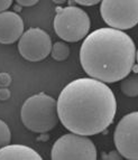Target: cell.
Segmentation results:
<instances>
[{
	"label": "cell",
	"instance_id": "6da1fadb",
	"mask_svg": "<svg viewBox=\"0 0 138 160\" xmlns=\"http://www.w3.org/2000/svg\"><path fill=\"white\" fill-rule=\"evenodd\" d=\"M57 113L63 127L81 136L101 133L114 120L117 101L107 83L93 78L73 80L61 91Z\"/></svg>",
	"mask_w": 138,
	"mask_h": 160
},
{
	"label": "cell",
	"instance_id": "7a4b0ae2",
	"mask_svg": "<svg viewBox=\"0 0 138 160\" xmlns=\"http://www.w3.org/2000/svg\"><path fill=\"white\" fill-rule=\"evenodd\" d=\"M136 61V45L124 30L111 27L88 34L80 49V63L90 78L116 83L131 72Z\"/></svg>",
	"mask_w": 138,
	"mask_h": 160
},
{
	"label": "cell",
	"instance_id": "3957f363",
	"mask_svg": "<svg viewBox=\"0 0 138 160\" xmlns=\"http://www.w3.org/2000/svg\"><path fill=\"white\" fill-rule=\"evenodd\" d=\"M21 122L28 130L45 133L53 130L59 123L57 101L53 96L38 93L24 102L20 110Z\"/></svg>",
	"mask_w": 138,
	"mask_h": 160
},
{
	"label": "cell",
	"instance_id": "277c9868",
	"mask_svg": "<svg viewBox=\"0 0 138 160\" xmlns=\"http://www.w3.org/2000/svg\"><path fill=\"white\" fill-rule=\"evenodd\" d=\"M53 25L56 35L61 39L75 43L88 36L91 20L88 13L79 7H57Z\"/></svg>",
	"mask_w": 138,
	"mask_h": 160
},
{
	"label": "cell",
	"instance_id": "5b68a950",
	"mask_svg": "<svg viewBox=\"0 0 138 160\" xmlns=\"http://www.w3.org/2000/svg\"><path fill=\"white\" fill-rule=\"evenodd\" d=\"M98 152L94 143L87 136L67 133L54 142L50 158L54 160H94Z\"/></svg>",
	"mask_w": 138,
	"mask_h": 160
},
{
	"label": "cell",
	"instance_id": "8992f818",
	"mask_svg": "<svg viewBox=\"0 0 138 160\" xmlns=\"http://www.w3.org/2000/svg\"><path fill=\"white\" fill-rule=\"evenodd\" d=\"M100 13L109 27L130 29L138 24V0H102Z\"/></svg>",
	"mask_w": 138,
	"mask_h": 160
},
{
	"label": "cell",
	"instance_id": "52a82bcc",
	"mask_svg": "<svg viewBox=\"0 0 138 160\" xmlns=\"http://www.w3.org/2000/svg\"><path fill=\"white\" fill-rule=\"evenodd\" d=\"M114 141L122 158L138 160V111L121 118L114 130Z\"/></svg>",
	"mask_w": 138,
	"mask_h": 160
},
{
	"label": "cell",
	"instance_id": "ba28073f",
	"mask_svg": "<svg viewBox=\"0 0 138 160\" xmlns=\"http://www.w3.org/2000/svg\"><path fill=\"white\" fill-rule=\"evenodd\" d=\"M50 49L52 40L50 35L40 28H30L19 38L18 51L26 61H43L50 54Z\"/></svg>",
	"mask_w": 138,
	"mask_h": 160
},
{
	"label": "cell",
	"instance_id": "9c48e42d",
	"mask_svg": "<svg viewBox=\"0 0 138 160\" xmlns=\"http://www.w3.org/2000/svg\"><path fill=\"white\" fill-rule=\"evenodd\" d=\"M24 34V22L13 11L0 12V44H13Z\"/></svg>",
	"mask_w": 138,
	"mask_h": 160
},
{
	"label": "cell",
	"instance_id": "30bf717a",
	"mask_svg": "<svg viewBox=\"0 0 138 160\" xmlns=\"http://www.w3.org/2000/svg\"><path fill=\"white\" fill-rule=\"evenodd\" d=\"M42 157L34 149L24 144H7L0 148V160H40Z\"/></svg>",
	"mask_w": 138,
	"mask_h": 160
},
{
	"label": "cell",
	"instance_id": "8fae6325",
	"mask_svg": "<svg viewBox=\"0 0 138 160\" xmlns=\"http://www.w3.org/2000/svg\"><path fill=\"white\" fill-rule=\"evenodd\" d=\"M120 90L125 95L129 98L138 96V74L127 75L125 78H122Z\"/></svg>",
	"mask_w": 138,
	"mask_h": 160
},
{
	"label": "cell",
	"instance_id": "7c38bea8",
	"mask_svg": "<svg viewBox=\"0 0 138 160\" xmlns=\"http://www.w3.org/2000/svg\"><path fill=\"white\" fill-rule=\"evenodd\" d=\"M50 56L57 62H63L70 56V47L64 42H56L52 45L50 49Z\"/></svg>",
	"mask_w": 138,
	"mask_h": 160
},
{
	"label": "cell",
	"instance_id": "4fadbf2b",
	"mask_svg": "<svg viewBox=\"0 0 138 160\" xmlns=\"http://www.w3.org/2000/svg\"><path fill=\"white\" fill-rule=\"evenodd\" d=\"M11 140V132L9 127L5 121L0 120V148L5 147L10 143Z\"/></svg>",
	"mask_w": 138,
	"mask_h": 160
},
{
	"label": "cell",
	"instance_id": "5bb4252c",
	"mask_svg": "<svg viewBox=\"0 0 138 160\" xmlns=\"http://www.w3.org/2000/svg\"><path fill=\"white\" fill-rule=\"evenodd\" d=\"M11 82V78L10 75L7 74V73H1L0 74V86L1 88H6L8 86Z\"/></svg>",
	"mask_w": 138,
	"mask_h": 160
},
{
	"label": "cell",
	"instance_id": "9a60e30c",
	"mask_svg": "<svg viewBox=\"0 0 138 160\" xmlns=\"http://www.w3.org/2000/svg\"><path fill=\"white\" fill-rule=\"evenodd\" d=\"M102 159H107V160H112V159H117V160H119V159H122V156L120 155L119 152H118V150L117 151H110L108 153V155H104L102 156Z\"/></svg>",
	"mask_w": 138,
	"mask_h": 160
},
{
	"label": "cell",
	"instance_id": "2e32d148",
	"mask_svg": "<svg viewBox=\"0 0 138 160\" xmlns=\"http://www.w3.org/2000/svg\"><path fill=\"white\" fill-rule=\"evenodd\" d=\"M74 1L81 6H88L89 7V6H94L97 3L101 2L102 0H74Z\"/></svg>",
	"mask_w": 138,
	"mask_h": 160
},
{
	"label": "cell",
	"instance_id": "e0dca14e",
	"mask_svg": "<svg viewBox=\"0 0 138 160\" xmlns=\"http://www.w3.org/2000/svg\"><path fill=\"white\" fill-rule=\"evenodd\" d=\"M40 0H16V2L19 3L20 6H24V7H32V6L36 5Z\"/></svg>",
	"mask_w": 138,
	"mask_h": 160
},
{
	"label": "cell",
	"instance_id": "ac0fdd59",
	"mask_svg": "<svg viewBox=\"0 0 138 160\" xmlns=\"http://www.w3.org/2000/svg\"><path fill=\"white\" fill-rule=\"evenodd\" d=\"M13 0H0V12L6 11L11 6Z\"/></svg>",
	"mask_w": 138,
	"mask_h": 160
},
{
	"label": "cell",
	"instance_id": "d6986e66",
	"mask_svg": "<svg viewBox=\"0 0 138 160\" xmlns=\"http://www.w3.org/2000/svg\"><path fill=\"white\" fill-rule=\"evenodd\" d=\"M9 96H10V93H9V91L7 88H0V100H7Z\"/></svg>",
	"mask_w": 138,
	"mask_h": 160
},
{
	"label": "cell",
	"instance_id": "ffe728a7",
	"mask_svg": "<svg viewBox=\"0 0 138 160\" xmlns=\"http://www.w3.org/2000/svg\"><path fill=\"white\" fill-rule=\"evenodd\" d=\"M52 1H53L54 3H56V5H64L67 0H52Z\"/></svg>",
	"mask_w": 138,
	"mask_h": 160
},
{
	"label": "cell",
	"instance_id": "44dd1931",
	"mask_svg": "<svg viewBox=\"0 0 138 160\" xmlns=\"http://www.w3.org/2000/svg\"><path fill=\"white\" fill-rule=\"evenodd\" d=\"M136 61H137V64H138V49L136 51Z\"/></svg>",
	"mask_w": 138,
	"mask_h": 160
}]
</instances>
